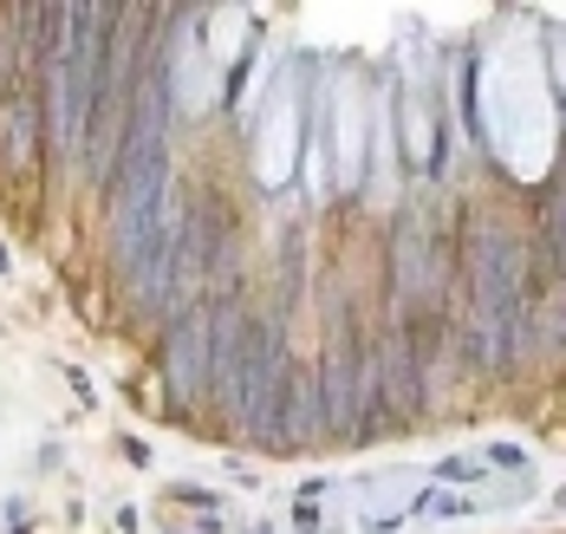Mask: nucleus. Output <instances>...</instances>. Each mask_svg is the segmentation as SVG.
<instances>
[{"mask_svg":"<svg viewBox=\"0 0 566 534\" xmlns=\"http://www.w3.org/2000/svg\"><path fill=\"white\" fill-rule=\"evenodd\" d=\"M455 281H462V353L469 371L502 378L521 365L534 306H541V268H534V229L514 222L502 202H475L455 229Z\"/></svg>","mask_w":566,"mask_h":534,"instance_id":"f257e3e1","label":"nucleus"},{"mask_svg":"<svg viewBox=\"0 0 566 534\" xmlns=\"http://www.w3.org/2000/svg\"><path fill=\"white\" fill-rule=\"evenodd\" d=\"M371 371H378V423L403 430L423 417V365H417V339L410 320L385 313V326L371 333Z\"/></svg>","mask_w":566,"mask_h":534,"instance_id":"f03ea898","label":"nucleus"},{"mask_svg":"<svg viewBox=\"0 0 566 534\" xmlns=\"http://www.w3.org/2000/svg\"><path fill=\"white\" fill-rule=\"evenodd\" d=\"M157 365L176 405H209V365H216V300L189 306L176 326L157 333Z\"/></svg>","mask_w":566,"mask_h":534,"instance_id":"7ed1b4c3","label":"nucleus"},{"mask_svg":"<svg viewBox=\"0 0 566 534\" xmlns=\"http://www.w3.org/2000/svg\"><path fill=\"white\" fill-rule=\"evenodd\" d=\"M326 137H333V182H339L345 196H358L365 189V157H371V105H365V92L352 78L333 85Z\"/></svg>","mask_w":566,"mask_h":534,"instance_id":"20e7f679","label":"nucleus"},{"mask_svg":"<svg viewBox=\"0 0 566 534\" xmlns=\"http://www.w3.org/2000/svg\"><path fill=\"white\" fill-rule=\"evenodd\" d=\"M306 443H333V423H326V385H319V365L313 358H293L286 371V398H281V443L274 450H306Z\"/></svg>","mask_w":566,"mask_h":534,"instance_id":"39448f33","label":"nucleus"},{"mask_svg":"<svg viewBox=\"0 0 566 534\" xmlns=\"http://www.w3.org/2000/svg\"><path fill=\"white\" fill-rule=\"evenodd\" d=\"M397 137H403V157H410V170H417V177H437L450 130L437 124L430 98H423L417 85H403V98H397Z\"/></svg>","mask_w":566,"mask_h":534,"instance_id":"423d86ee","label":"nucleus"},{"mask_svg":"<svg viewBox=\"0 0 566 534\" xmlns=\"http://www.w3.org/2000/svg\"><path fill=\"white\" fill-rule=\"evenodd\" d=\"M33 157H40V105L27 85H13L0 98V164L7 177H33Z\"/></svg>","mask_w":566,"mask_h":534,"instance_id":"0eeeda50","label":"nucleus"},{"mask_svg":"<svg viewBox=\"0 0 566 534\" xmlns=\"http://www.w3.org/2000/svg\"><path fill=\"white\" fill-rule=\"evenodd\" d=\"M293 85L281 92V105H274V118H268V144H261V182L268 189H281L293 177V144H300V130H293Z\"/></svg>","mask_w":566,"mask_h":534,"instance_id":"6e6552de","label":"nucleus"},{"mask_svg":"<svg viewBox=\"0 0 566 534\" xmlns=\"http://www.w3.org/2000/svg\"><path fill=\"white\" fill-rule=\"evenodd\" d=\"M437 475H443V482H482V475H489V463H482V457H443V463H437Z\"/></svg>","mask_w":566,"mask_h":534,"instance_id":"1a4fd4ad","label":"nucleus"},{"mask_svg":"<svg viewBox=\"0 0 566 534\" xmlns=\"http://www.w3.org/2000/svg\"><path fill=\"white\" fill-rule=\"evenodd\" d=\"M170 495H176V502H189V509H209V515L222 509V489H202V482H176Z\"/></svg>","mask_w":566,"mask_h":534,"instance_id":"9d476101","label":"nucleus"},{"mask_svg":"<svg viewBox=\"0 0 566 534\" xmlns=\"http://www.w3.org/2000/svg\"><path fill=\"white\" fill-rule=\"evenodd\" d=\"M293 528H300V534H326V522H319V509H313V502H293Z\"/></svg>","mask_w":566,"mask_h":534,"instance_id":"9b49d317","label":"nucleus"}]
</instances>
